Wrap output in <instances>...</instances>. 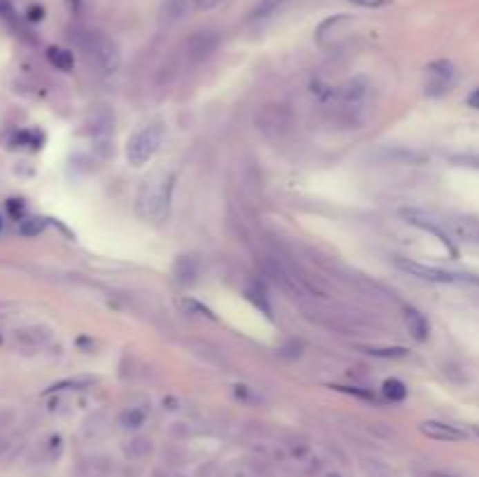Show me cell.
<instances>
[{"instance_id": "obj_18", "label": "cell", "mask_w": 479, "mask_h": 477, "mask_svg": "<svg viewBox=\"0 0 479 477\" xmlns=\"http://www.w3.org/2000/svg\"><path fill=\"white\" fill-rule=\"evenodd\" d=\"M47 61L57 71H64V73L73 71V66H75V57H73V52L64 50V47H49V50H47Z\"/></svg>"}, {"instance_id": "obj_24", "label": "cell", "mask_w": 479, "mask_h": 477, "mask_svg": "<svg viewBox=\"0 0 479 477\" xmlns=\"http://www.w3.org/2000/svg\"><path fill=\"white\" fill-rule=\"evenodd\" d=\"M42 230H45V223H42L40 218H24L21 227H19L24 236H35V234H40Z\"/></svg>"}, {"instance_id": "obj_5", "label": "cell", "mask_w": 479, "mask_h": 477, "mask_svg": "<svg viewBox=\"0 0 479 477\" xmlns=\"http://www.w3.org/2000/svg\"><path fill=\"white\" fill-rule=\"evenodd\" d=\"M355 26V19L351 15H335L330 19H325L321 26L316 28V42L325 50L330 47H339L341 42H346L351 38Z\"/></svg>"}, {"instance_id": "obj_7", "label": "cell", "mask_w": 479, "mask_h": 477, "mask_svg": "<svg viewBox=\"0 0 479 477\" xmlns=\"http://www.w3.org/2000/svg\"><path fill=\"white\" fill-rule=\"evenodd\" d=\"M447 232L470 246H479V218L475 216H451L444 220Z\"/></svg>"}, {"instance_id": "obj_33", "label": "cell", "mask_w": 479, "mask_h": 477, "mask_svg": "<svg viewBox=\"0 0 479 477\" xmlns=\"http://www.w3.org/2000/svg\"><path fill=\"white\" fill-rule=\"evenodd\" d=\"M468 106H470L472 110H479V87L468 96Z\"/></svg>"}, {"instance_id": "obj_31", "label": "cell", "mask_w": 479, "mask_h": 477, "mask_svg": "<svg viewBox=\"0 0 479 477\" xmlns=\"http://www.w3.org/2000/svg\"><path fill=\"white\" fill-rule=\"evenodd\" d=\"M218 3H223V0H194V8L196 10H211V8H216Z\"/></svg>"}, {"instance_id": "obj_34", "label": "cell", "mask_w": 479, "mask_h": 477, "mask_svg": "<svg viewBox=\"0 0 479 477\" xmlns=\"http://www.w3.org/2000/svg\"><path fill=\"white\" fill-rule=\"evenodd\" d=\"M323 477H346V475H344L339 468H325L323 470Z\"/></svg>"}, {"instance_id": "obj_11", "label": "cell", "mask_w": 479, "mask_h": 477, "mask_svg": "<svg viewBox=\"0 0 479 477\" xmlns=\"http://www.w3.org/2000/svg\"><path fill=\"white\" fill-rule=\"evenodd\" d=\"M12 339L19 348H42L52 339V333L47 328H40V326H30V328H19L12 333Z\"/></svg>"}, {"instance_id": "obj_29", "label": "cell", "mask_w": 479, "mask_h": 477, "mask_svg": "<svg viewBox=\"0 0 479 477\" xmlns=\"http://www.w3.org/2000/svg\"><path fill=\"white\" fill-rule=\"evenodd\" d=\"M8 211H10V216L15 220H24V211H26V209H24V204L19 199H10L8 201Z\"/></svg>"}, {"instance_id": "obj_36", "label": "cell", "mask_w": 479, "mask_h": 477, "mask_svg": "<svg viewBox=\"0 0 479 477\" xmlns=\"http://www.w3.org/2000/svg\"><path fill=\"white\" fill-rule=\"evenodd\" d=\"M433 477H456V475H451V473H433Z\"/></svg>"}, {"instance_id": "obj_37", "label": "cell", "mask_w": 479, "mask_h": 477, "mask_svg": "<svg viewBox=\"0 0 479 477\" xmlns=\"http://www.w3.org/2000/svg\"><path fill=\"white\" fill-rule=\"evenodd\" d=\"M0 234H3V216H0Z\"/></svg>"}, {"instance_id": "obj_13", "label": "cell", "mask_w": 479, "mask_h": 477, "mask_svg": "<svg viewBox=\"0 0 479 477\" xmlns=\"http://www.w3.org/2000/svg\"><path fill=\"white\" fill-rule=\"evenodd\" d=\"M199 274H201V265L199 260L192 258V255H180L176 262H173V277L180 286H192L199 281Z\"/></svg>"}, {"instance_id": "obj_15", "label": "cell", "mask_w": 479, "mask_h": 477, "mask_svg": "<svg viewBox=\"0 0 479 477\" xmlns=\"http://www.w3.org/2000/svg\"><path fill=\"white\" fill-rule=\"evenodd\" d=\"M404 326H407L409 335L416 342H426L428 335H431V326H428V318L421 314L419 309L407 307L404 309Z\"/></svg>"}, {"instance_id": "obj_2", "label": "cell", "mask_w": 479, "mask_h": 477, "mask_svg": "<svg viewBox=\"0 0 479 477\" xmlns=\"http://www.w3.org/2000/svg\"><path fill=\"white\" fill-rule=\"evenodd\" d=\"M164 136H167V127L159 120H152V122H147V124L138 127V129L129 136V143H126L129 164H131V167H145L147 162H152V157H155L159 148H162Z\"/></svg>"}, {"instance_id": "obj_38", "label": "cell", "mask_w": 479, "mask_h": 477, "mask_svg": "<svg viewBox=\"0 0 479 477\" xmlns=\"http://www.w3.org/2000/svg\"><path fill=\"white\" fill-rule=\"evenodd\" d=\"M475 433H477V438H479V428H477V431H475Z\"/></svg>"}, {"instance_id": "obj_3", "label": "cell", "mask_w": 479, "mask_h": 477, "mask_svg": "<svg viewBox=\"0 0 479 477\" xmlns=\"http://www.w3.org/2000/svg\"><path fill=\"white\" fill-rule=\"evenodd\" d=\"M73 38H75V45L94 61V66L101 73H115L120 68V50L108 35L98 33V30H77Z\"/></svg>"}, {"instance_id": "obj_22", "label": "cell", "mask_w": 479, "mask_h": 477, "mask_svg": "<svg viewBox=\"0 0 479 477\" xmlns=\"http://www.w3.org/2000/svg\"><path fill=\"white\" fill-rule=\"evenodd\" d=\"M245 297H248L250 302H253L255 307L260 309L264 316H267V318H272V307H269L267 292H264V290L260 288V283H255V286H248V288H245Z\"/></svg>"}, {"instance_id": "obj_10", "label": "cell", "mask_w": 479, "mask_h": 477, "mask_svg": "<svg viewBox=\"0 0 479 477\" xmlns=\"http://www.w3.org/2000/svg\"><path fill=\"white\" fill-rule=\"evenodd\" d=\"M216 45H218V35H213L211 30H201V33H196L187 40L185 54H187L189 61L199 64V61H204L208 54L216 50Z\"/></svg>"}, {"instance_id": "obj_4", "label": "cell", "mask_w": 479, "mask_h": 477, "mask_svg": "<svg viewBox=\"0 0 479 477\" xmlns=\"http://www.w3.org/2000/svg\"><path fill=\"white\" fill-rule=\"evenodd\" d=\"M255 129L272 143H283L292 131V113L283 103H264L255 113Z\"/></svg>"}, {"instance_id": "obj_17", "label": "cell", "mask_w": 479, "mask_h": 477, "mask_svg": "<svg viewBox=\"0 0 479 477\" xmlns=\"http://www.w3.org/2000/svg\"><path fill=\"white\" fill-rule=\"evenodd\" d=\"M192 5H194V0H164V8H162L164 21L173 24L178 19H182Z\"/></svg>"}, {"instance_id": "obj_20", "label": "cell", "mask_w": 479, "mask_h": 477, "mask_svg": "<svg viewBox=\"0 0 479 477\" xmlns=\"http://www.w3.org/2000/svg\"><path fill=\"white\" fill-rule=\"evenodd\" d=\"M407 386L400 382V379H386L382 384V395L386 398L388 402H402L407 400Z\"/></svg>"}, {"instance_id": "obj_27", "label": "cell", "mask_w": 479, "mask_h": 477, "mask_svg": "<svg viewBox=\"0 0 479 477\" xmlns=\"http://www.w3.org/2000/svg\"><path fill=\"white\" fill-rule=\"evenodd\" d=\"M337 391H344V393H351V395H358L362 400H370V402H377V395L372 391H362L358 386H335Z\"/></svg>"}, {"instance_id": "obj_32", "label": "cell", "mask_w": 479, "mask_h": 477, "mask_svg": "<svg viewBox=\"0 0 479 477\" xmlns=\"http://www.w3.org/2000/svg\"><path fill=\"white\" fill-rule=\"evenodd\" d=\"M42 15H45V10H42V8H30L28 10V19L30 21H40Z\"/></svg>"}, {"instance_id": "obj_23", "label": "cell", "mask_w": 479, "mask_h": 477, "mask_svg": "<svg viewBox=\"0 0 479 477\" xmlns=\"http://www.w3.org/2000/svg\"><path fill=\"white\" fill-rule=\"evenodd\" d=\"M180 309L185 311L189 316H196V318H208V321H216V314L206 307V304L196 302L192 297H182L180 299Z\"/></svg>"}, {"instance_id": "obj_16", "label": "cell", "mask_w": 479, "mask_h": 477, "mask_svg": "<svg viewBox=\"0 0 479 477\" xmlns=\"http://www.w3.org/2000/svg\"><path fill=\"white\" fill-rule=\"evenodd\" d=\"M147 414H150V407L147 405H129L120 412L118 421L124 431H138V428L145 424Z\"/></svg>"}, {"instance_id": "obj_28", "label": "cell", "mask_w": 479, "mask_h": 477, "mask_svg": "<svg viewBox=\"0 0 479 477\" xmlns=\"http://www.w3.org/2000/svg\"><path fill=\"white\" fill-rule=\"evenodd\" d=\"M348 3L358 5V8H367V10H377V8H386L391 0H348Z\"/></svg>"}, {"instance_id": "obj_12", "label": "cell", "mask_w": 479, "mask_h": 477, "mask_svg": "<svg viewBox=\"0 0 479 477\" xmlns=\"http://www.w3.org/2000/svg\"><path fill=\"white\" fill-rule=\"evenodd\" d=\"M113 122H115L113 110H110L108 106H96L87 118V131L94 138L108 136V133L113 131Z\"/></svg>"}, {"instance_id": "obj_21", "label": "cell", "mask_w": 479, "mask_h": 477, "mask_svg": "<svg viewBox=\"0 0 479 477\" xmlns=\"http://www.w3.org/2000/svg\"><path fill=\"white\" fill-rule=\"evenodd\" d=\"M288 3H292V0H260L250 17H253V19H267V17L276 15L281 8H285Z\"/></svg>"}, {"instance_id": "obj_1", "label": "cell", "mask_w": 479, "mask_h": 477, "mask_svg": "<svg viewBox=\"0 0 479 477\" xmlns=\"http://www.w3.org/2000/svg\"><path fill=\"white\" fill-rule=\"evenodd\" d=\"M171 189H173V176L171 174H155L150 176L136 197V209L138 216L150 223H162L169 216V204H171Z\"/></svg>"}, {"instance_id": "obj_35", "label": "cell", "mask_w": 479, "mask_h": 477, "mask_svg": "<svg viewBox=\"0 0 479 477\" xmlns=\"http://www.w3.org/2000/svg\"><path fill=\"white\" fill-rule=\"evenodd\" d=\"M152 477H171V475L167 473V470H155V475Z\"/></svg>"}, {"instance_id": "obj_30", "label": "cell", "mask_w": 479, "mask_h": 477, "mask_svg": "<svg viewBox=\"0 0 479 477\" xmlns=\"http://www.w3.org/2000/svg\"><path fill=\"white\" fill-rule=\"evenodd\" d=\"M0 17L3 19H15V10H12V3L10 0H0Z\"/></svg>"}, {"instance_id": "obj_25", "label": "cell", "mask_w": 479, "mask_h": 477, "mask_svg": "<svg viewBox=\"0 0 479 477\" xmlns=\"http://www.w3.org/2000/svg\"><path fill=\"white\" fill-rule=\"evenodd\" d=\"M365 353H370V356H379V358H402V356H407V351H404L402 346H395V348H374V346H367Z\"/></svg>"}, {"instance_id": "obj_26", "label": "cell", "mask_w": 479, "mask_h": 477, "mask_svg": "<svg viewBox=\"0 0 479 477\" xmlns=\"http://www.w3.org/2000/svg\"><path fill=\"white\" fill-rule=\"evenodd\" d=\"M61 454V438L59 436H52L45 442V458H49V461H52V458H57Z\"/></svg>"}, {"instance_id": "obj_9", "label": "cell", "mask_w": 479, "mask_h": 477, "mask_svg": "<svg viewBox=\"0 0 479 477\" xmlns=\"http://www.w3.org/2000/svg\"><path fill=\"white\" fill-rule=\"evenodd\" d=\"M223 477H272V470L264 458H241L227 466Z\"/></svg>"}, {"instance_id": "obj_19", "label": "cell", "mask_w": 479, "mask_h": 477, "mask_svg": "<svg viewBox=\"0 0 479 477\" xmlns=\"http://www.w3.org/2000/svg\"><path fill=\"white\" fill-rule=\"evenodd\" d=\"M124 454L131 458V461H140V458L150 456L152 454V442L147 438H131L124 445Z\"/></svg>"}, {"instance_id": "obj_8", "label": "cell", "mask_w": 479, "mask_h": 477, "mask_svg": "<svg viewBox=\"0 0 479 477\" xmlns=\"http://www.w3.org/2000/svg\"><path fill=\"white\" fill-rule=\"evenodd\" d=\"M419 431L426 438L438 440V442H463V440L468 438L465 431H460V428L451 426V424H444V421H423L419 426Z\"/></svg>"}, {"instance_id": "obj_14", "label": "cell", "mask_w": 479, "mask_h": 477, "mask_svg": "<svg viewBox=\"0 0 479 477\" xmlns=\"http://www.w3.org/2000/svg\"><path fill=\"white\" fill-rule=\"evenodd\" d=\"M402 218L407 220L409 225H414V227H419V230H426V232H431V234H435L440 238L442 243H444L447 248H449V253L451 255H456V248L451 246V238L447 236V232H442L438 225L433 223L431 218H426L423 216V213H419V211H402Z\"/></svg>"}, {"instance_id": "obj_6", "label": "cell", "mask_w": 479, "mask_h": 477, "mask_svg": "<svg viewBox=\"0 0 479 477\" xmlns=\"http://www.w3.org/2000/svg\"><path fill=\"white\" fill-rule=\"evenodd\" d=\"M456 82V66L447 59H438L428 64L426 68V94L428 96H444L449 94Z\"/></svg>"}]
</instances>
